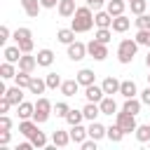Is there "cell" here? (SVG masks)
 Here are the masks:
<instances>
[{"mask_svg":"<svg viewBox=\"0 0 150 150\" xmlns=\"http://www.w3.org/2000/svg\"><path fill=\"white\" fill-rule=\"evenodd\" d=\"M91 26H96L94 23V14H91V7H77L75 9V14H73V21H70V28L75 30V33H87V30H91Z\"/></svg>","mask_w":150,"mask_h":150,"instance_id":"1","label":"cell"},{"mask_svg":"<svg viewBox=\"0 0 150 150\" xmlns=\"http://www.w3.org/2000/svg\"><path fill=\"white\" fill-rule=\"evenodd\" d=\"M138 42L136 40H131V38H127V40H122L120 42V47H117V61L120 63H131L134 61V56H136V52H138Z\"/></svg>","mask_w":150,"mask_h":150,"instance_id":"2","label":"cell"},{"mask_svg":"<svg viewBox=\"0 0 150 150\" xmlns=\"http://www.w3.org/2000/svg\"><path fill=\"white\" fill-rule=\"evenodd\" d=\"M52 112H54L52 101H49V98H45V96H40V98L35 101V112H33V120H35L38 124H45V122L52 117Z\"/></svg>","mask_w":150,"mask_h":150,"instance_id":"3","label":"cell"},{"mask_svg":"<svg viewBox=\"0 0 150 150\" xmlns=\"http://www.w3.org/2000/svg\"><path fill=\"white\" fill-rule=\"evenodd\" d=\"M14 42L21 47L23 54H30L33 52V33H30V28H26V26L16 28L14 30Z\"/></svg>","mask_w":150,"mask_h":150,"instance_id":"4","label":"cell"},{"mask_svg":"<svg viewBox=\"0 0 150 150\" xmlns=\"http://www.w3.org/2000/svg\"><path fill=\"white\" fill-rule=\"evenodd\" d=\"M115 122H117V124L124 129V134H131V131H136V127H138V124H136V115L124 112V110L115 115Z\"/></svg>","mask_w":150,"mask_h":150,"instance_id":"5","label":"cell"},{"mask_svg":"<svg viewBox=\"0 0 150 150\" xmlns=\"http://www.w3.org/2000/svg\"><path fill=\"white\" fill-rule=\"evenodd\" d=\"M87 54H89L94 61H103V59L108 56V47H105L103 42H98V40H91V42L87 45Z\"/></svg>","mask_w":150,"mask_h":150,"instance_id":"6","label":"cell"},{"mask_svg":"<svg viewBox=\"0 0 150 150\" xmlns=\"http://www.w3.org/2000/svg\"><path fill=\"white\" fill-rule=\"evenodd\" d=\"M84 56H89L84 42H77V40H75V42L68 45V59H70V61H82Z\"/></svg>","mask_w":150,"mask_h":150,"instance_id":"7","label":"cell"},{"mask_svg":"<svg viewBox=\"0 0 150 150\" xmlns=\"http://www.w3.org/2000/svg\"><path fill=\"white\" fill-rule=\"evenodd\" d=\"M112 14L108 12V9H98V12H94V23H96V28H110L112 26Z\"/></svg>","mask_w":150,"mask_h":150,"instance_id":"8","label":"cell"},{"mask_svg":"<svg viewBox=\"0 0 150 150\" xmlns=\"http://www.w3.org/2000/svg\"><path fill=\"white\" fill-rule=\"evenodd\" d=\"M84 96H87V101H91V103H101V98L105 96V91H103V87H98V84L94 82V84L84 87Z\"/></svg>","mask_w":150,"mask_h":150,"instance_id":"9","label":"cell"},{"mask_svg":"<svg viewBox=\"0 0 150 150\" xmlns=\"http://www.w3.org/2000/svg\"><path fill=\"white\" fill-rule=\"evenodd\" d=\"M87 131H89V138H96V141H101V138H108V127H103L101 122H89V127H87Z\"/></svg>","mask_w":150,"mask_h":150,"instance_id":"10","label":"cell"},{"mask_svg":"<svg viewBox=\"0 0 150 150\" xmlns=\"http://www.w3.org/2000/svg\"><path fill=\"white\" fill-rule=\"evenodd\" d=\"M98 108H101V115H117V103H115V98L112 96H103L101 98V103H98Z\"/></svg>","mask_w":150,"mask_h":150,"instance_id":"11","label":"cell"},{"mask_svg":"<svg viewBox=\"0 0 150 150\" xmlns=\"http://www.w3.org/2000/svg\"><path fill=\"white\" fill-rule=\"evenodd\" d=\"M21 7H23V12H26V16L35 19V16L40 14V9H42V2H40V0H21Z\"/></svg>","mask_w":150,"mask_h":150,"instance_id":"12","label":"cell"},{"mask_svg":"<svg viewBox=\"0 0 150 150\" xmlns=\"http://www.w3.org/2000/svg\"><path fill=\"white\" fill-rule=\"evenodd\" d=\"M120 84H122V82H120L117 77H112V75H110V77H105V80L101 82V87H103V91H105V96H112V94H120Z\"/></svg>","mask_w":150,"mask_h":150,"instance_id":"13","label":"cell"},{"mask_svg":"<svg viewBox=\"0 0 150 150\" xmlns=\"http://www.w3.org/2000/svg\"><path fill=\"white\" fill-rule=\"evenodd\" d=\"M35 131H38V122H35L33 117H30V120H21V122H19V134H21V136L30 138Z\"/></svg>","mask_w":150,"mask_h":150,"instance_id":"14","label":"cell"},{"mask_svg":"<svg viewBox=\"0 0 150 150\" xmlns=\"http://www.w3.org/2000/svg\"><path fill=\"white\" fill-rule=\"evenodd\" d=\"M87 136H89V131H87L82 124H73V127H70V141H73V143L82 145V141H87Z\"/></svg>","mask_w":150,"mask_h":150,"instance_id":"15","label":"cell"},{"mask_svg":"<svg viewBox=\"0 0 150 150\" xmlns=\"http://www.w3.org/2000/svg\"><path fill=\"white\" fill-rule=\"evenodd\" d=\"M52 143H54L56 148H66L68 143H73V141H70V131H63V129H56V131L52 134Z\"/></svg>","mask_w":150,"mask_h":150,"instance_id":"16","label":"cell"},{"mask_svg":"<svg viewBox=\"0 0 150 150\" xmlns=\"http://www.w3.org/2000/svg\"><path fill=\"white\" fill-rule=\"evenodd\" d=\"M5 96L12 101V105H19V103H23V87L14 84V87H9V89L5 91Z\"/></svg>","mask_w":150,"mask_h":150,"instance_id":"17","label":"cell"},{"mask_svg":"<svg viewBox=\"0 0 150 150\" xmlns=\"http://www.w3.org/2000/svg\"><path fill=\"white\" fill-rule=\"evenodd\" d=\"M56 9H59V14H61L63 19H70V16L75 14V9H77V5H75V0H61Z\"/></svg>","mask_w":150,"mask_h":150,"instance_id":"18","label":"cell"},{"mask_svg":"<svg viewBox=\"0 0 150 150\" xmlns=\"http://www.w3.org/2000/svg\"><path fill=\"white\" fill-rule=\"evenodd\" d=\"M129 26H131V19H127L124 14H120V16H115V19H112V26H110V28H112L115 33H127V30H129Z\"/></svg>","mask_w":150,"mask_h":150,"instance_id":"19","label":"cell"},{"mask_svg":"<svg viewBox=\"0 0 150 150\" xmlns=\"http://www.w3.org/2000/svg\"><path fill=\"white\" fill-rule=\"evenodd\" d=\"M2 56H5V61H9V63H19V59L23 56V52H21L19 45H14V47H5Z\"/></svg>","mask_w":150,"mask_h":150,"instance_id":"20","label":"cell"},{"mask_svg":"<svg viewBox=\"0 0 150 150\" xmlns=\"http://www.w3.org/2000/svg\"><path fill=\"white\" fill-rule=\"evenodd\" d=\"M82 84L77 82V80H63V84H61V94L66 96V98H70V96H75L77 94V89H80Z\"/></svg>","mask_w":150,"mask_h":150,"instance_id":"21","label":"cell"},{"mask_svg":"<svg viewBox=\"0 0 150 150\" xmlns=\"http://www.w3.org/2000/svg\"><path fill=\"white\" fill-rule=\"evenodd\" d=\"M120 94H122L124 98H134V96L138 94V87H136V82H134V80H124V82L120 84Z\"/></svg>","mask_w":150,"mask_h":150,"instance_id":"22","label":"cell"},{"mask_svg":"<svg viewBox=\"0 0 150 150\" xmlns=\"http://www.w3.org/2000/svg\"><path fill=\"white\" fill-rule=\"evenodd\" d=\"M35 59H38V66H42V68H49V66L54 63V52H52V49H40Z\"/></svg>","mask_w":150,"mask_h":150,"instance_id":"23","label":"cell"},{"mask_svg":"<svg viewBox=\"0 0 150 150\" xmlns=\"http://www.w3.org/2000/svg\"><path fill=\"white\" fill-rule=\"evenodd\" d=\"M35 66H38V59H35V56H30V54H23V56L19 59V70L33 73V70H35Z\"/></svg>","mask_w":150,"mask_h":150,"instance_id":"24","label":"cell"},{"mask_svg":"<svg viewBox=\"0 0 150 150\" xmlns=\"http://www.w3.org/2000/svg\"><path fill=\"white\" fill-rule=\"evenodd\" d=\"M75 80L82 84V87H89V84H94V80H96V75H94V70H89V68H82L77 75H75Z\"/></svg>","mask_w":150,"mask_h":150,"instance_id":"25","label":"cell"},{"mask_svg":"<svg viewBox=\"0 0 150 150\" xmlns=\"http://www.w3.org/2000/svg\"><path fill=\"white\" fill-rule=\"evenodd\" d=\"M141 105H143V101L134 96V98H124L122 110H124V112H131V115H138V112H141Z\"/></svg>","mask_w":150,"mask_h":150,"instance_id":"26","label":"cell"},{"mask_svg":"<svg viewBox=\"0 0 150 150\" xmlns=\"http://www.w3.org/2000/svg\"><path fill=\"white\" fill-rule=\"evenodd\" d=\"M82 112H84V120H87V122H94V120L101 115V108H98V103H91V101H87V105L82 108Z\"/></svg>","mask_w":150,"mask_h":150,"instance_id":"27","label":"cell"},{"mask_svg":"<svg viewBox=\"0 0 150 150\" xmlns=\"http://www.w3.org/2000/svg\"><path fill=\"white\" fill-rule=\"evenodd\" d=\"M124 7H127V0H108V2H105V9H108L112 16L124 14Z\"/></svg>","mask_w":150,"mask_h":150,"instance_id":"28","label":"cell"},{"mask_svg":"<svg viewBox=\"0 0 150 150\" xmlns=\"http://www.w3.org/2000/svg\"><path fill=\"white\" fill-rule=\"evenodd\" d=\"M16 112H19V117H21V120H30V117H33V112H35V103L23 101V103H19V105H16Z\"/></svg>","mask_w":150,"mask_h":150,"instance_id":"29","label":"cell"},{"mask_svg":"<svg viewBox=\"0 0 150 150\" xmlns=\"http://www.w3.org/2000/svg\"><path fill=\"white\" fill-rule=\"evenodd\" d=\"M56 40L63 42V45H70V42H75V30L73 28H59L56 30Z\"/></svg>","mask_w":150,"mask_h":150,"instance_id":"30","label":"cell"},{"mask_svg":"<svg viewBox=\"0 0 150 150\" xmlns=\"http://www.w3.org/2000/svg\"><path fill=\"white\" fill-rule=\"evenodd\" d=\"M16 73H19V70H16L14 63H9V61H5V63L0 66V77H2V80H14Z\"/></svg>","mask_w":150,"mask_h":150,"instance_id":"31","label":"cell"},{"mask_svg":"<svg viewBox=\"0 0 150 150\" xmlns=\"http://www.w3.org/2000/svg\"><path fill=\"white\" fill-rule=\"evenodd\" d=\"M124 136H127V134H124V129H122V127H120L117 122H115L112 127H108V138H110L112 143H120V141H122Z\"/></svg>","mask_w":150,"mask_h":150,"instance_id":"32","label":"cell"},{"mask_svg":"<svg viewBox=\"0 0 150 150\" xmlns=\"http://www.w3.org/2000/svg\"><path fill=\"white\" fill-rule=\"evenodd\" d=\"M134 134H136L138 143H150V124H138Z\"/></svg>","mask_w":150,"mask_h":150,"instance_id":"33","label":"cell"},{"mask_svg":"<svg viewBox=\"0 0 150 150\" xmlns=\"http://www.w3.org/2000/svg\"><path fill=\"white\" fill-rule=\"evenodd\" d=\"M45 82H47V89H61V84H63V80H61L59 73H47Z\"/></svg>","mask_w":150,"mask_h":150,"instance_id":"34","label":"cell"},{"mask_svg":"<svg viewBox=\"0 0 150 150\" xmlns=\"http://www.w3.org/2000/svg\"><path fill=\"white\" fill-rule=\"evenodd\" d=\"M45 89H47V82L33 75V80H30V84H28V91H30V94H42Z\"/></svg>","mask_w":150,"mask_h":150,"instance_id":"35","label":"cell"},{"mask_svg":"<svg viewBox=\"0 0 150 150\" xmlns=\"http://www.w3.org/2000/svg\"><path fill=\"white\" fill-rule=\"evenodd\" d=\"M82 120H84V112L82 110H75V108H70L68 110V115H66V122L73 127V124H82Z\"/></svg>","mask_w":150,"mask_h":150,"instance_id":"36","label":"cell"},{"mask_svg":"<svg viewBox=\"0 0 150 150\" xmlns=\"http://www.w3.org/2000/svg\"><path fill=\"white\" fill-rule=\"evenodd\" d=\"M134 40H136L138 45H143V47L150 49V28H138V33H136Z\"/></svg>","mask_w":150,"mask_h":150,"instance_id":"37","label":"cell"},{"mask_svg":"<svg viewBox=\"0 0 150 150\" xmlns=\"http://www.w3.org/2000/svg\"><path fill=\"white\" fill-rule=\"evenodd\" d=\"M110 38H112V30H110V28H96V33H94V40H98V42H103V45H108Z\"/></svg>","mask_w":150,"mask_h":150,"instance_id":"38","label":"cell"},{"mask_svg":"<svg viewBox=\"0 0 150 150\" xmlns=\"http://www.w3.org/2000/svg\"><path fill=\"white\" fill-rule=\"evenodd\" d=\"M30 80H33V75H30V73H26V70H19V73H16V77H14V82H16L19 87H23V89H28Z\"/></svg>","mask_w":150,"mask_h":150,"instance_id":"39","label":"cell"},{"mask_svg":"<svg viewBox=\"0 0 150 150\" xmlns=\"http://www.w3.org/2000/svg\"><path fill=\"white\" fill-rule=\"evenodd\" d=\"M30 143H33L35 148H47V136H45V134H42V131L38 129V131H35V134L30 136Z\"/></svg>","mask_w":150,"mask_h":150,"instance_id":"40","label":"cell"},{"mask_svg":"<svg viewBox=\"0 0 150 150\" xmlns=\"http://www.w3.org/2000/svg\"><path fill=\"white\" fill-rule=\"evenodd\" d=\"M129 7H131V12L138 16V14H143V12H145V7H148V0H131V2H129Z\"/></svg>","mask_w":150,"mask_h":150,"instance_id":"41","label":"cell"},{"mask_svg":"<svg viewBox=\"0 0 150 150\" xmlns=\"http://www.w3.org/2000/svg\"><path fill=\"white\" fill-rule=\"evenodd\" d=\"M68 110H70V105H68L66 101H59V103L54 105V115H56V117H63V120H66Z\"/></svg>","mask_w":150,"mask_h":150,"instance_id":"42","label":"cell"},{"mask_svg":"<svg viewBox=\"0 0 150 150\" xmlns=\"http://www.w3.org/2000/svg\"><path fill=\"white\" fill-rule=\"evenodd\" d=\"M134 23H136V28H150V16L143 12V14H138V19H134Z\"/></svg>","mask_w":150,"mask_h":150,"instance_id":"43","label":"cell"},{"mask_svg":"<svg viewBox=\"0 0 150 150\" xmlns=\"http://www.w3.org/2000/svg\"><path fill=\"white\" fill-rule=\"evenodd\" d=\"M12 129V120L9 115H0V131H9Z\"/></svg>","mask_w":150,"mask_h":150,"instance_id":"44","label":"cell"},{"mask_svg":"<svg viewBox=\"0 0 150 150\" xmlns=\"http://www.w3.org/2000/svg\"><path fill=\"white\" fill-rule=\"evenodd\" d=\"M7 40H9V28H7V26H0V45L5 47Z\"/></svg>","mask_w":150,"mask_h":150,"instance_id":"45","label":"cell"},{"mask_svg":"<svg viewBox=\"0 0 150 150\" xmlns=\"http://www.w3.org/2000/svg\"><path fill=\"white\" fill-rule=\"evenodd\" d=\"M105 2H108V0H87V7H91L94 12H98V9H101Z\"/></svg>","mask_w":150,"mask_h":150,"instance_id":"46","label":"cell"},{"mask_svg":"<svg viewBox=\"0 0 150 150\" xmlns=\"http://www.w3.org/2000/svg\"><path fill=\"white\" fill-rule=\"evenodd\" d=\"M96 138H87V141H82V150H96Z\"/></svg>","mask_w":150,"mask_h":150,"instance_id":"47","label":"cell"},{"mask_svg":"<svg viewBox=\"0 0 150 150\" xmlns=\"http://www.w3.org/2000/svg\"><path fill=\"white\" fill-rule=\"evenodd\" d=\"M141 101H143V105H150V84L141 91Z\"/></svg>","mask_w":150,"mask_h":150,"instance_id":"48","label":"cell"},{"mask_svg":"<svg viewBox=\"0 0 150 150\" xmlns=\"http://www.w3.org/2000/svg\"><path fill=\"white\" fill-rule=\"evenodd\" d=\"M40 2H42V7H45V9H54V7H59V2H61V0H40Z\"/></svg>","mask_w":150,"mask_h":150,"instance_id":"49","label":"cell"},{"mask_svg":"<svg viewBox=\"0 0 150 150\" xmlns=\"http://www.w3.org/2000/svg\"><path fill=\"white\" fill-rule=\"evenodd\" d=\"M12 141V134L9 131H0V145H7Z\"/></svg>","mask_w":150,"mask_h":150,"instance_id":"50","label":"cell"},{"mask_svg":"<svg viewBox=\"0 0 150 150\" xmlns=\"http://www.w3.org/2000/svg\"><path fill=\"white\" fill-rule=\"evenodd\" d=\"M145 66L150 68V49H148V54H145Z\"/></svg>","mask_w":150,"mask_h":150,"instance_id":"51","label":"cell"},{"mask_svg":"<svg viewBox=\"0 0 150 150\" xmlns=\"http://www.w3.org/2000/svg\"><path fill=\"white\" fill-rule=\"evenodd\" d=\"M148 84H150V75H148Z\"/></svg>","mask_w":150,"mask_h":150,"instance_id":"52","label":"cell"},{"mask_svg":"<svg viewBox=\"0 0 150 150\" xmlns=\"http://www.w3.org/2000/svg\"><path fill=\"white\" fill-rule=\"evenodd\" d=\"M127 2H131V0H127Z\"/></svg>","mask_w":150,"mask_h":150,"instance_id":"53","label":"cell"}]
</instances>
